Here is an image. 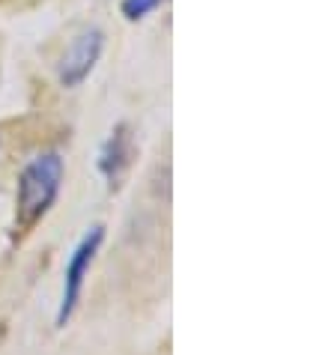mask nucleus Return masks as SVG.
<instances>
[{
  "label": "nucleus",
  "mask_w": 334,
  "mask_h": 355,
  "mask_svg": "<svg viewBox=\"0 0 334 355\" xmlns=\"http://www.w3.org/2000/svg\"><path fill=\"white\" fill-rule=\"evenodd\" d=\"M66 164L60 153H39L36 159L24 164L18 176V194H15V233L33 230L54 206L63 185Z\"/></svg>",
  "instance_id": "nucleus-1"
},
{
  "label": "nucleus",
  "mask_w": 334,
  "mask_h": 355,
  "mask_svg": "<svg viewBox=\"0 0 334 355\" xmlns=\"http://www.w3.org/2000/svg\"><path fill=\"white\" fill-rule=\"evenodd\" d=\"M102 242H105V224H93L84 233V239L78 242L72 257H69L63 269V295H60V308H57V329H66V322L72 320L78 302H81L87 275H90V266L96 260V254H99Z\"/></svg>",
  "instance_id": "nucleus-2"
},
{
  "label": "nucleus",
  "mask_w": 334,
  "mask_h": 355,
  "mask_svg": "<svg viewBox=\"0 0 334 355\" xmlns=\"http://www.w3.org/2000/svg\"><path fill=\"white\" fill-rule=\"evenodd\" d=\"M105 51V31L102 27H84L81 33L72 39V45L63 51L60 63H57V81H60L66 90H75L81 87L90 72L99 63V57Z\"/></svg>",
  "instance_id": "nucleus-3"
},
{
  "label": "nucleus",
  "mask_w": 334,
  "mask_h": 355,
  "mask_svg": "<svg viewBox=\"0 0 334 355\" xmlns=\"http://www.w3.org/2000/svg\"><path fill=\"white\" fill-rule=\"evenodd\" d=\"M132 159H134V135H132V125L129 123H116L107 141L99 153V171L105 176L107 189L111 191H120L125 176L132 171Z\"/></svg>",
  "instance_id": "nucleus-4"
},
{
  "label": "nucleus",
  "mask_w": 334,
  "mask_h": 355,
  "mask_svg": "<svg viewBox=\"0 0 334 355\" xmlns=\"http://www.w3.org/2000/svg\"><path fill=\"white\" fill-rule=\"evenodd\" d=\"M164 3V0H123L120 3V12L125 15V21H141L150 12H155Z\"/></svg>",
  "instance_id": "nucleus-5"
}]
</instances>
